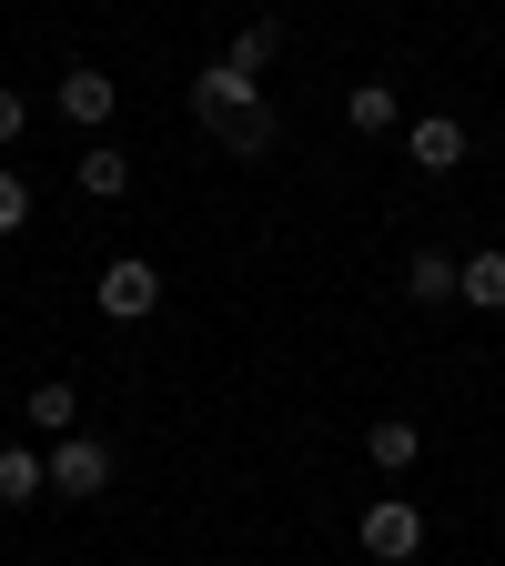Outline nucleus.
I'll use <instances>...</instances> for the list:
<instances>
[{
    "mask_svg": "<svg viewBox=\"0 0 505 566\" xmlns=\"http://www.w3.org/2000/svg\"><path fill=\"white\" fill-rule=\"evenodd\" d=\"M102 314L112 324H152L162 314V263L152 253H112L102 263Z\"/></svg>",
    "mask_w": 505,
    "mask_h": 566,
    "instance_id": "obj_1",
    "label": "nucleus"
},
{
    "mask_svg": "<svg viewBox=\"0 0 505 566\" xmlns=\"http://www.w3.org/2000/svg\"><path fill=\"white\" fill-rule=\"evenodd\" d=\"M354 536H365L375 566H404V556H424V506H414V495H375Z\"/></svg>",
    "mask_w": 505,
    "mask_h": 566,
    "instance_id": "obj_2",
    "label": "nucleus"
},
{
    "mask_svg": "<svg viewBox=\"0 0 505 566\" xmlns=\"http://www.w3.org/2000/svg\"><path fill=\"white\" fill-rule=\"evenodd\" d=\"M182 102H192V122H223V112H253V102H263V71H243V61L223 51V61H202V71H192V92H182Z\"/></svg>",
    "mask_w": 505,
    "mask_h": 566,
    "instance_id": "obj_3",
    "label": "nucleus"
},
{
    "mask_svg": "<svg viewBox=\"0 0 505 566\" xmlns=\"http://www.w3.org/2000/svg\"><path fill=\"white\" fill-rule=\"evenodd\" d=\"M51 102H61V122H82V132L102 142V132H112V112H122V82H112V71H102V61H71Z\"/></svg>",
    "mask_w": 505,
    "mask_h": 566,
    "instance_id": "obj_4",
    "label": "nucleus"
},
{
    "mask_svg": "<svg viewBox=\"0 0 505 566\" xmlns=\"http://www.w3.org/2000/svg\"><path fill=\"white\" fill-rule=\"evenodd\" d=\"M102 485H112V446H102V436H82V424L51 436V495H82V506H92Z\"/></svg>",
    "mask_w": 505,
    "mask_h": 566,
    "instance_id": "obj_5",
    "label": "nucleus"
},
{
    "mask_svg": "<svg viewBox=\"0 0 505 566\" xmlns=\"http://www.w3.org/2000/svg\"><path fill=\"white\" fill-rule=\"evenodd\" d=\"M404 163L455 172V163H465V122H455V112H414V122H404Z\"/></svg>",
    "mask_w": 505,
    "mask_h": 566,
    "instance_id": "obj_6",
    "label": "nucleus"
},
{
    "mask_svg": "<svg viewBox=\"0 0 505 566\" xmlns=\"http://www.w3.org/2000/svg\"><path fill=\"white\" fill-rule=\"evenodd\" d=\"M71 192L122 202V192H131V153H122V142H82V153H71Z\"/></svg>",
    "mask_w": 505,
    "mask_h": 566,
    "instance_id": "obj_7",
    "label": "nucleus"
},
{
    "mask_svg": "<svg viewBox=\"0 0 505 566\" xmlns=\"http://www.w3.org/2000/svg\"><path fill=\"white\" fill-rule=\"evenodd\" d=\"M212 142H223V153L233 163H263L273 153V142H283V122H273V102H253V112H223V122H202Z\"/></svg>",
    "mask_w": 505,
    "mask_h": 566,
    "instance_id": "obj_8",
    "label": "nucleus"
},
{
    "mask_svg": "<svg viewBox=\"0 0 505 566\" xmlns=\"http://www.w3.org/2000/svg\"><path fill=\"white\" fill-rule=\"evenodd\" d=\"M365 455H375V475H414V465H424V424L375 415V424H365Z\"/></svg>",
    "mask_w": 505,
    "mask_h": 566,
    "instance_id": "obj_9",
    "label": "nucleus"
},
{
    "mask_svg": "<svg viewBox=\"0 0 505 566\" xmlns=\"http://www.w3.org/2000/svg\"><path fill=\"white\" fill-rule=\"evenodd\" d=\"M455 304H465V314H505V243L465 253V273H455Z\"/></svg>",
    "mask_w": 505,
    "mask_h": 566,
    "instance_id": "obj_10",
    "label": "nucleus"
},
{
    "mask_svg": "<svg viewBox=\"0 0 505 566\" xmlns=\"http://www.w3.org/2000/svg\"><path fill=\"white\" fill-rule=\"evenodd\" d=\"M344 122L365 132V142H385V132H404V102H394V82H354L344 92Z\"/></svg>",
    "mask_w": 505,
    "mask_h": 566,
    "instance_id": "obj_11",
    "label": "nucleus"
},
{
    "mask_svg": "<svg viewBox=\"0 0 505 566\" xmlns=\"http://www.w3.org/2000/svg\"><path fill=\"white\" fill-rule=\"evenodd\" d=\"M31 495H51V455L41 446H0V506H31Z\"/></svg>",
    "mask_w": 505,
    "mask_h": 566,
    "instance_id": "obj_12",
    "label": "nucleus"
},
{
    "mask_svg": "<svg viewBox=\"0 0 505 566\" xmlns=\"http://www.w3.org/2000/svg\"><path fill=\"white\" fill-rule=\"evenodd\" d=\"M455 273H465V263H455V253H435V243H424V253H414V263H404V294H414V304H424V314H435V304H455Z\"/></svg>",
    "mask_w": 505,
    "mask_h": 566,
    "instance_id": "obj_13",
    "label": "nucleus"
},
{
    "mask_svg": "<svg viewBox=\"0 0 505 566\" xmlns=\"http://www.w3.org/2000/svg\"><path fill=\"white\" fill-rule=\"evenodd\" d=\"M21 424H31V436H71V424H82V395H71V385L51 375V385H31V405H21Z\"/></svg>",
    "mask_w": 505,
    "mask_h": 566,
    "instance_id": "obj_14",
    "label": "nucleus"
},
{
    "mask_svg": "<svg viewBox=\"0 0 505 566\" xmlns=\"http://www.w3.org/2000/svg\"><path fill=\"white\" fill-rule=\"evenodd\" d=\"M21 223H31V172H21V163H0V243H11Z\"/></svg>",
    "mask_w": 505,
    "mask_h": 566,
    "instance_id": "obj_15",
    "label": "nucleus"
},
{
    "mask_svg": "<svg viewBox=\"0 0 505 566\" xmlns=\"http://www.w3.org/2000/svg\"><path fill=\"white\" fill-rule=\"evenodd\" d=\"M273 51H283V21H243V31H233V61H243V71H273Z\"/></svg>",
    "mask_w": 505,
    "mask_h": 566,
    "instance_id": "obj_16",
    "label": "nucleus"
},
{
    "mask_svg": "<svg viewBox=\"0 0 505 566\" xmlns=\"http://www.w3.org/2000/svg\"><path fill=\"white\" fill-rule=\"evenodd\" d=\"M21 132H31V102H21L11 82H0V153H11V142H21Z\"/></svg>",
    "mask_w": 505,
    "mask_h": 566,
    "instance_id": "obj_17",
    "label": "nucleus"
}]
</instances>
